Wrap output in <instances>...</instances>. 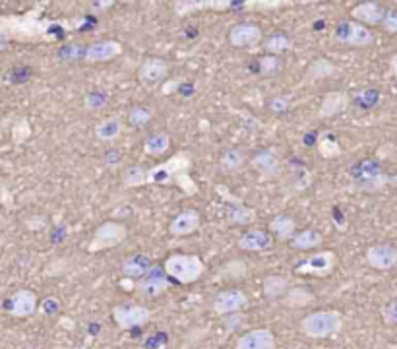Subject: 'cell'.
Here are the masks:
<instances>
[{"label": "cell", "instance_id": "6da1fadb", "mask_svg": "<svg viewBox=\"0 0 397 349\" xmlns=\"http://www.w3.org/2000/svg\"><path fill=\"white\" fill-rule=\"evenodd\" d=\"M84 20H49L43 17V6H35L24 14L0 16V51L10 43H57L70 31L78 29Z\"/></svg>", "mask_w": 397, "mask_h": 349}, {"label": "cell", "instance_id": "7a4b0ae2", "mask_svg": "<svg viewBox=\"0 0 397 349\" xmlns=\"http://www.w3.org/2000/svg\"><path fill=\"white\" fill-rule=\"evenodd\" d=\"M190 167V154L181 151L163 163L147 169V184H177V186H181L182 192H186L188 196H194L198 192V186L188 174Z\"/></svg>", "mask_w": 397, "mask_h": 349}, {"label": "cell", "instance_id": "3957f363", "mask_svg": "<svg viewBox=\"0 0 397 349\" xmlns=\"http://www.w3.org/2000/svg\"><path fill=\"white\" fill-rule=\"evenodd\" d=\"M163 268L167 276L171 278V281L179 283V285H190L204 276L206 264L196 254L174 253L165 258Z\"/></svg>", "mask_w": 397, "mask_h": 349}, {"label": "cell", "instance_id": "277c9868", "mask_svg": "<svg viewBox=\"0 0 397 349\" xmlns=\"http://www.w3.org/2000/svg\"><path fill=\"white\" fill-rule=\"evenodd\" d=\"M341 328H343V314L331 309L314 311L301 320L302 334L312 340H324L329 336H336L337 332H341Z\"/></svg>", "mask_w": 397, "mask_h": 349}, {"label": "cell", "instance_id": "5b68a950", "mask_svg": "<svg viewBox=\"0 0 397 349\" xmlns=\"http://www.w3.org/2000/svg\"><path fill=\"white\" fill-rule=\"evenodd\" d=\"M351 181L353 188L363 192H380L386 184L394 183L391 177L384 174L380 163L370 157H364L351 167Z\"/></svg>", "mask_w": 397, "mask_h": 349}, {"label": "cell", "instance_id": "8992f818", "mask_svg": "<svg viewBox=\"0 0 397 349\" xmlns=\"http://www.w3.org/2000/svg\"><path fill=\"white\" fill-rule=\"evenodd\" d=\"M128 237V227L121 221H105L97 227L96 233L91 237V241L87 244L89 253H101L105 248H112L117 244L126 241Z\"/></svg>", "mask_w": 397, "mask_h": 349}, {"label": "cell", "instance_id": "52a82bcc", "mask_svg": "<svg viewBox=\"0 0 397 349\" xmlns=\"http://www.w3.org/2000/svg\"><path fill=\"white\" fill-rule=\"evenodd\" d=\"M337 266V254L334 251H320L294 264V272L299 276H314V278H328Z\"/></svg>", "mask_w": 397, "mask_h": 349}, {"label": "cell", "instance_id": "ba28073f", "mask_svg": "<svg viewBox=\"0 0 397 349\" xmlns=\"http://www.w3.org/2000/svg\"><path fill=\"white\" fill-rule=\"evenodd\" d=\"M171 285V278L167 276L163 266L159 264H153V268L147 272L146 276H142L140 279H136V285H134V291L138 293V297L142 299H157L161 297Z\"/></svg>", "mask_w": 397, "mask_h": 349}, {"label": "cell", "instance_id": "9c48e42d", "mask_svg": "<svg viewBox=\"0 0 397 349\" xmlns=\"http://www.w3.org/2000/svg\"><path fill=\"white\" fill-rule=\"evenodd\" d=\"M336 41L347 47H354V49H363V47H370L374 43V34L370 31V27L363 26L354 20H347L341 22L336 27Z\"/></svg>", "mask_w": 397, "mask_h": 349}, {"label": "cell", "instance_id": "30bf717a", "mask_svg": "<svg viewBox=\"0 0 397 349\" xmlns=\"http://www.w3.org/2000/svg\"><path fill=\"white\" fill-rule=\"evenodd\" d=\"M242 0H173V12L177 16H190L194 12H225L241 10Z\"/></svg>", "mask_w": 397, "mask_h": 349}, {"label": "cell", "instance_id": "8fae6325", "mask_svg": "<svg viewBox=\"0 0 397 349\" xmlns=\"http://www.w3.org/2000/svg\"><path fill=\"white\" fill-rule=\"evenodd\" d=\"M112 320L121 330L144 328L151 320V311L146 305H117L112 306Z\"/></svg>", "mask_w": 397, "mask_h": 349}, {"label": "cell", "instance_id": "7c38bea8", "mask_svg": "<svg viewBox=\"0 0 397 349\" xmlns=\"http://www.w3.org/2000/svg\"><path fill=\"white\" fill-rule=\"evenodd\" d=\"M248 305H250V299H248V295L242 289H223V291H219L214 297L211 311L217 316H229V314L241 313L244 309H248Z\"/></svg>", "mask_w": 397, "mask_h": 349}, {"label": "cell", "instance_id": "4fadbf2b", "mask_svg": "<svg viewBox=\"0 0 397 349\" xmlns=\"http://www.w3.org/2000/svg\"><path fill=\"white\" fill-rule=\"evenodd\" d=\"M37 309H39V299L31 289H17L6 303V311L14 318H29L37 313Z\"/></svg>", "mask_w": 397, "mask_h": 349}, {"label": "cell", "instance_id": "5bb4252c", "mask_svg": "<svg viewBox=\"0 0 397 349\" xmlns=\"http://www.w3.org/2000/svg\"><path fill=\"white\" fill-rule=\"evenodd\" d=\"M169 76V62L161 57H147L138 68V80L147 87L163 84Z\"/></svg>", "mask_w": 397, "mask_h": 349}, {"label": "cell", "instance_id": "9a60e30c", "mask_svg": "<svg viewBox=\"0 0 397 349\" xmlns=\"http://www.w3.org/2000/svg\"><path fill=\"white\" fill-rule=\"evenodd\" d=\"M366 264L378 272H388L394 270L397 266V248L394 244L380 243V244H372L366 248Z\"/></svg>", "mask_w": 397, "mask_h": 349}, {"label": "cell", "instance_id": "2e32d148", "mask_svg": "<svg viewBox=\"0 0 397 349\" xmlns=\"http://www.w3.org/2000/svg\"><path fill=\"white\" fill-rule=\"evenodd\" d=\"M264 41V31L262 27L250 22L237 24L229 29V43L237 49H252Z\"/></svg>", "mask_w": 397, "mask_h": 349}, {"label": "cell", "instance_id": "e0dca14e", "mask_svg": "<svg viewBox=\"0 0 397 349\" xmlns=\"http://www.w3.org/2000/svg\"><path fill=\"white\" fill-rule=\"evenodd\" d=\"M122 54V43L117 39H103L97 43L87 45L84 51V62L87 64H99V62H109L119 59Z\"/></svg>", "mask_w": 397, "mask_h": 349}, {"label": "cell", "instance_id": "ac0fdd59", "mask_svg": "<svg viewBox=\"0 0 397 349\" xmlns=\"http://www.w3.org/2000/svg\"><path fill=\"white\" fill-rule=\"evenodd\" d=\"M386 12L388 10L384 8V4H380L378 0H364V2H359L351 8V17L363 26L374 27L382 26Z\"/></svg>", "mask_w": 397, "mask_h": 349}, {"label": "cell", "instance_id": "d6986e66", "mask_svg": "<svg viewBox=\"0 0 397 349\" xmlns=\"http://www.w3.org/2000/svg\"><path fill=\"white\" fill-rule=\"evenodd\" d=\"M277 338L269 328H254L242 334L234 349H276Z\"/></svg>", "mask_w": 397, "mask_h": 349}, {"label": "cell", "instance_id": "ffe728a7", "mask_svg": "<svg viewBox=\"0 0 397 349\" xmlns=\"http://www.w3.org/2000/svg\"><path fill=\"white\" fill-rule=\"evenodd\" d=\"M274 243H276V237L264 229H248L237 241L239 248L246 253H266L274 246Z\"/></svg>", "mask_w": 397, "mask_h": 349}, {"label": "cell", "instance_id": "44dd1931", "mask_svg": "<svg viewBox=\"0 0 397 349\" xmlns=\"http://www.w3.org/2000/svg\"><path fill=\"white\" fill-rule=\"evenodd\" d=\"M252 169L262 177V179H276L281 173V159L276 149H262L256 151L250 159Z\"/></svg>", "mask_w": 397, "mask_h": 349}, {"label": "cell", "instance_id": "7402d4cb", "mask_svg": "<svg viewBox=\"0 0 397 349\" xmlns=\"http://www.w3.org/2000/svg\"><path fill=\"white\" fill-rule=\"evenodd\" d=\"M351 105V97L343 89H334L328 91L326 96L322 97V103H320L318 117L320 119H334L337 114H343Z\"/></svg>", "mask_w": 397, "mask_h": 349}, {"label": "cell", "instance_id": "603a6c76", "mask_svg": "<svg viewBox=\"0 0 397 349\" xmlns=\"http://www.w3.org/2000/svg\"><path fill=\"white\" fill-rule=\"evenodd\" d=\"M200 223H202V216L196 209H182L179 211L171 223H169V233L173 237H186L196 233L200 229Z\"/></svg>", "mask_w": 397, "mask_h": 349}, {"label": "cell", "instance_id": "cb8c5ba5", "mask_svg": "<svg viewBox=\"0 0 397 349\" xmlns=\"http://www.w3.org/2000/svg\"><path fill=\"white\" fill-rule=\"evenodd\" d=\"M151 268H153V260L147 254H132L128 258H124L121 264L122 274L132 279H140L142 276H146Z\"/></svg>", "mask_w": 397, "mask_h": 349}, {"label": "cell", "instance_id": "d4e9b609", "mask_svg": "<svg viewBox=\"0 0 397 349\" xmlns=\"http://www.w3.org/2000/svg\"><path fill=\"white\" fill-rule=\"evenodd\" d=\"M122 131H124V121H122L121 114H111V117H105L103 121L97 122L96 136L101 142H114L121 136Z\"/></svg>", "mask_w": 397, "mask_h": 349}, {"label": "cell", "instance_id": "484cf974", "mask_svg": "<svg viewBox=\"0 0 397 349\" xmlns=\"http://www.w3.org/2000/svg\"><path fill=\"white\" fill-rule=\"evenodd\" d=\"M291 289V283L285 276H266L262 281V295L266 297L268 301H277V299H283L287 295V291Z\"/></svg>", "mask_w": 397, "mask_h": 349}, {"label": "cell", "instance_id": "4316f807", "mask_svg": "<svg viewBox=\"0 0 397 349\" xmlns=\"http://www.w3.org/2000/svg\"><path fill=\"white\" fill-rule=\"evenodd\" d=\"M269 233L277 237V241H291L297 233V221L291 216L279 214L269 221Z\"/></svg>", "mask_w": 397, "mask_h": 349}, {"label": "cell", "instance_id": "83f0119b", "mask_svg": "<svg viewBox=\"0 0 397 349\" xmlns=\"http://www.w3.org/2000/svg\"><path fill=\"white\" fill-rule=\"evenodd\" d=\"M293 248L297 251H314V248H320L322 243H324V237L316 229H302V231H297L294 237L289 241Z\"/></svg>", "mask_w": 397, "mask_h": 349}, {"label": "cell", "instance_id": "f1b7e54d", "mask_svg": "<svg viewBox=\"0 0 397 349\" xmlns=\"http://www.w3.org/2000/svg\"><path fill=\"white\" fill-rule=\"evenodd\" d=\"M262 47H264L266 54H277V57H281L283 52L293 49V39H291L289 34H285V31H276V34L268 35V37L262 41Z\"/></svg>", "mask_w": 397, "mask_h": 349}, {"label": "cell", "instance_id": "f546056e", "mask_svg": "<svg viewBox=\"0 0 397 349\" xmlns=\"http://www.w3.org/2000/svg\"><path fill=\"white\" fill-rule=\"evenodd\" d=\"M169 148H171V136L167 132H156V134L147 136L146 142H144L146 156L161 157L169 151Z\"/></svg>", "mask_w": 397, "mask_h": 349}, {"label": "cell", "instance_id": "4dcf8cb0", "mask_svg": "<svg viewBox=\"0 0 397 349\" xmlns=\"http://www.w3.org/2000/svg\"><path fill=\"white\" fill-rule=\"evenodd\" d=\"M294 6V0H242V12H269Z\"/></svg>", "mask_w": 397, "mask_h": 349}, {"label": "cell", "instance_id": "1f68e13d", "mask_svg": "<svg viewBox=\"0 0 397 349\" xmlns=\"http://www.w3.org/2000/svg\"><path fill=\"white\" fill-rule=\"evenodd\" d=\"M281 301L289 309H302V306L312 305L316 301V295L306 288H291Z\"/></svg>", "mask_w": 397, "mask_h": 349}, {"label": "cell", "instance_id": "d6a6232c", "mask_svg": "<svg viewBox=\"0 0 397 349\" xmlns=\"http://www.w3.org/2000/svg\"><path fill=\"white\" fill-rule=\"evenodd\" d=\"M337 72V66L334 62L329 61V59H316V61H312L308 64V68H306V78L308 80H324V78H329V76H334Z\"/></svg>", "mask_w": 397, "mask_h": 349}, {"label": "cell", "instance_id": "836d02e7", "mask_svg": "<svg viewBox=\"0 0 397 349\" xmlns=\"http://www.w3.org/2000/svg\"><path fill=\"white\" fill-rule=\"evenodd\" d=\"M244 161H246V157L242 154L239 148H227L221 154L219 157V167L227 171V173H234V171H239L242 165H244Z\"/></svg>", "mask_w": 397, "mask_h": 349}, {"label": "cell", "instance_id": "e575fe53", "mask_svg": "<svg viewBox=\"0 0 397 349\" xmlns=\"http://www.w3.org/2000/svg\"><path fill=\"white\" fill-rule=\"evenodd\" d=\"M142 184H147V169L142 165H130L122 173V186L124 188H138Z\"/></svg>", "mask_w": 397, "mask_h": 349}, {"label": "cell", "instance_id": "d590c367", "mask_svg": "<svg viewBox=\"0 0 397 349\" xmlns=\"http://www.w3.org/2000/svg\"><path fill=\"white\" fill-rule=\"evenodd\" d=\"M281 70H283V61H281V57H277V54H264V57H260L258 61V74L260 76H277V74H281Z\"/></svg>", "mask_w": 397, "mask_h": 349}, {"label": "cell", "instance_id": "8d00e7d4", "mask_svg": "<svg viewBox=\"0 0 397 349\" xmlns=\"http://www.w3.org/2000/svg\"><path fill=\"white\" fill-rule=\"evenodd\" d=\"M252 218H254V214L244 204H241V202H237L234 206H227V219H229V223L246 225V223H250Z\"/></svg>", "mask_w": 397, "mask_h": 349}, {"label": "cell", "instance_id": "74e56055", "mask_svg": "<svg viewBox=\"0 0 397 349\" xmlns=\"http://www.w3.org/2000/svg\"><path fill=\"white\" fill-rule=\"evenodd\" d=\"M153 119V113H151V109H147L144 105H136V107H132L128 111V121L132 126H136V128H142V126H147L149 122Z\"/></svg>", "mask_w": 397, "mask_h": 349}, {"label": "cell", "instance_id": "f35d334b", "mask_svg": "<svg viewBox=\"0 0 397 349\" xmlns=\"http://www.w3.org/2000/svg\"><path fill=\"white\" fill-rule=\"evenodd\" d=\"M318 151L324 159H334V157L341 156V146H339V142L331 138V136H324V138H320L318 142Z\"/></svg>", "mask_w": 397, "mask_h": 349}, {"label": "cell", "instance_id": "ab89813d", "mask_svg": "<svg viewBox=\"0 0 397 349\" xmlns=\"http://www.w3.org/2000/svg\"><path fill=\"white\" fill-rule=\"evenodd\" d=\"M107 103H109V94H105L101 89H93V91H89L84 97V105H86V109H89V111H99Z\"/></svg>", "mask_w": 397, "mask_h": 349}, {"label": "cell", "instance_id": "60d3db41", "mask_svg": "<svg viewBox=\"0 0 397 349\" xmlns=\"http://www.w3.org/2000/svg\"><path fill=\"white\" fill-rule=\"evenodd\" d=\"M291 109V99L287 96H276L269 99V111L276 114H285Z\"/></svg>", "mask_w": 397, "mask_h": 349}, {"label": "cell", "instance_id": "b9f144b4", "mask_svg": "<svg viewBox=\"0 0 397 349\" xmlns=\"http://www.w3.org/2000/svg\"><path fill=\"white\" fill-rule=\"evenodd\" d=\"M382 29L389 35H397V8H391L386 12L384 22H382Z\"/></svg>", "mask_w": 397, "mask_h": 349}, {"label": "cell", "instance_id": "7bdbcfd3", "mask_svg": "<svg viewBox=\"0 0 397 349\" xmlns=\"http://www.w3.org/2000/svg\"><path fill=\"white\" fill-rule=\"evenodd\" d=\"M382 320L388 324V326H397V301L388 303V305L382 309Z\"/></svg>", "mask_w": 397, "mask_h": 349}, {"label": "cell", "instance_id": "ee69618b", "mask_svg": "<svg viewBox=\"0 0 397 349\" xmlns=\"http://www.w3.org/2000/svg\"><path fill=\"white\" fill-rule=\"evenodd\" d=\"M41 311H43V314H57L61 311V303L57 301V297H47L41 303Z\"/></svg>", "mask_w": 397, "mask_h": 349}, {"label": "cell", "instance_id": "f6af8a7d", "mask_svg": "<svg viewBox=\"0 0 397 349\" xmlns=\"http://www.w3.org/2000/svg\"><path fill=\"white\" fill-rule=\"evenodd\" d=\"M122 159V154L119 151V149H111V151H107L105 154V163L109 167H117L119 163H121Z\"/></svg>", "mask_w": 397, "mask_h": 349}, {"label": "cell", "instance_id": "bcb514c9", "mask_svg": "<svg viewBox=\"0 0 397 349\" xmlns=\"http://www.w3.org/2000/svg\"><path fill=\"white\" fill-rule=\"evenodd\" d=\"M117 0H91V10L93 12H105L109 10L114 4Z\"/></svg>", "mask_w": 397, "mask_h": 349}, {"label": "cell", "instance_id": "7dc6e473", "mask_svg": "<svg viewBox=\"0 0 397 349\" xmlns=\"http://www.w3.org/2000/svg\"><path fill=\"white\" fill-rule=\"evenodd\" d=\"M181 84H182V80H171V84L167 82V84L163 86V94H173L174 89L181 86Z\"/></svg>", "mask_w": 397, "mask_h": 349}, {"label": "cell", "instance_id": "c3c4849f", "mask_svg": "<svg viewBox=\"0 0 397 349\" xmlns=\"http://www.w3.org/2000/svg\"><path fill=\"white\" fill-rule=\"evenodd\" d=\"M316 2H324V0H294V4H316ZM328 2H336V0H328Z\"/></svg>", "mask_w": 397, "mask_h": 349}, {"label": "cell", "instance_id": "681fc988", "mask_svg": "<svg viewBox=\"0 0 397 349\" xmlns=\"http://www.w3.org/2000/svg\"><path fill=\"white\" fill-rule=\"evenodd\" d=\"M389 66H391V72L397 76V52L391 57V59H389Z\"/></svg>", "mask_w": 397, "mask_h": 349}, {"label": "cell", "instance_id": "f907efd6", "mask_svg": "<svg viewBox=\"0 0 397 349\" xmlns=\"http://www.w3.org/2000/svg\"><path fill=\"white\" fill-rule=\"evenodd\" d=\"M117 2H122V4H136L140 0H117Z\"/></svg>", "mask_w": 397, "mask_h": 349}]
</instances>
